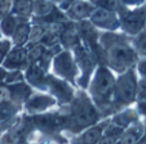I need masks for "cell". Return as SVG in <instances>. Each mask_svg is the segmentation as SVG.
I'll use <instances>...</instances> for the list:
<instances>
[{"instance_id": "obj_1", "label": "cell", "mask_w": 146, "mask_h": 144, "mask_svg": "<svg viewBox=\"0 0 146 144\" xmlns=\"http://www.w3.org/2000/svg\"><path fill=\"white\" fill-rule=\"evenodd\" d=\"M113 86V79L108 72H101L97 77V90L100 94H106Z\"/></svg>"}, {"instance_id": "obj_2", "label": "cell", "mask_w": 146, "mask_h": 144, "mask_svg": "<svg viewBox=\"0 0 146 144\" xmlns=\"http://www.w3.org/2000/svg\"><path fill=\"white\" fill-rule=\"evenodd\" d=\"M111 59H113L114 66L120 68V66L125 64V62L128 60V52L120 46H118L111 52Z\"/></svg>"}, {"instance_id": "obj_3", "label": "cell", "mask_w": 146, "mask_h": 144, "mask_svg": "<svg viewBox=\"0 0 146 144\" xmlns=\"http://www.w3.org/2000/svg\"><path fill=\"white\" fill-rule=\"evenodd\" d=\"M120 94L123 95L124 99H129L133 94V84L131 81H127L125 82H121V86H120Z\"/></svg>"}, {"instance_id": "obj_4", "label": "cell", "mask_w": 146, "mask_h": 144, "mask_svg": "<svg viewBox=\"0 0 146 144\" xmlns=\"http://www.w3.org/2000/svg\"><path fill=\"white\" fill-rule=\"evenodd\" d=\"M100 134H101L100 129H92V130H89L88 133L84 135V141H86L87 144H93L94 141L100 138Z\"/></svg>"}, {"instance_id": "obj_5", "label": "cell", "mask_w": 146, "mask_h": 144, "mask_svg": "<svg viewBox=\"0 0 146 144\" xmlns=\"http://www.w3.org/2000/svg\"><path fill=\"white\" fill-rule=\"evenodd\" d=\"M136 135L135 134H127L123 140V144H135L136 143Z\"/></svg>"}, {"instance_id": "obj_6", "label": "cell", "mask_w": 146, "mask_h": 144, "mask_svg": "<svg viewBox=\"0 0 146 144\" xmlns=\"http://www.w3.org/2000/svg\"><path fill=\"white\" fill-rule=\"evenodd\" d=\"M7 98H9V93L7 89H0V102L5 101Z\"/></svg>"}, {"instance_id": "obj_7", "label": "cell", "mask_w": 146, "mask_h": 144, "mask_svg": "<svg viewBox=\"0 0 146 144\" xmlns=\"http://www.w3.org/2000/svg\"><path fill=\"white\" fill-rule=\"evenodd\" d=\"M9 7V0H0V11H5Z\"/></svg>"}, {"instance_id": "obj_8", "label": "cell", "mask_w": 146, "mask_h": 144, "mask_svg": "<svg viewBox=\"0 0 146 144\" xmlns=\"http://www.w3.org/2000/svg\"><path fill=\"white\" fill-rule=\"evenodd\" d=\"M101 144H114V138H106Z\"/></svg>"}, {"instance_id": "obj_9", "label": "cell", "mask_w": 146, "mask_h": 144, "mask_svg": "<svg viewBox=\"0 0 146 144\" xmlns=\"http://www.w3.org/2000/svg\"><path fill=\"white\" fill-rule=\"evenodd\" d=\"M0 59H1V52H0Z\"/></svg>"}]
</instances>
